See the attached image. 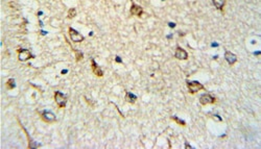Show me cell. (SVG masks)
Listing matches in <instances>:
<instances>
[{"label": "cell", "instance_id": "1", "mask_svg": "<svg viewBox=\"0 0 261 149\" xmlns=\"http://www.w3.org/2000/svg\"><path fill=\"white\" fill-rule=\"evenodd\" d=\"M187 87H188V90L191 94H195L197 92L204 90V85L200 84V82L193 80V81H187Z\"/></svg>", "mask_w": 261, "mask_h": 149}, {"label": "cell", "instance_id": "2", "mask_svg": "<svg viewBox=\"0 0 261 149\" xmlns=\"http://www.w3.org/2000/svg\"><path fill=\"white\" fill-rule=\"evenodd\" d=\"M55 100H56V104H58L60 107H65L66 106L67 97H66V95L61 93V92L56 91V93H55Z\"/></svg>", "mask_w": 261, "mask_h": 149}, {"label": "cell", "instance_id": "3", "mask_svg": "<svg viewBox=\"0 0 261 149\" xmlns=\"http://www.w3.org/2000/svg\"><path fill=\"white\" fill-rule=\"evenodd\" d=\"M69 36H70V39L72 40V42L74 43H81L84 41V36H82L77 30L73 29L72 27L69 28Z\"/></svg>", "mask_w": 261, "mask_h": 149}, {"label": "cell", "instance_id": "4", "mask_svg": "<svg viewBox=\"0 0 261 149\" xmlns=\"http://www.w3.org/2000/svg\"><path fill=\"white\" fill-rule=\"evenodd\" d=\"M215 97L212 96L211 94H203L200 97V102L202 105H207V104H213L215 103Z\"/></svg>", "mask_w": 261, "mask_h": 149}, {"label": "cell", "instance_id": "5", "mask_svg": "<svg viewBox=\"0 0 261 149\" xmlns=\"http://www.w3.org/2000/svg\"><path fill=\"white\" fill-rule=\"evenodd\" d=\"M18 59H20L21 62H25V61H28L29 59H33V54H31V52L27 49H19L18 50Z\"/></svg>", "mask_w": 261, "mask_h": 149}, {"label": "cell", "instance_id": "6", "mask_svg": "<svg viewBox=\"0 0 261 149\" xmlns=\"http://www.w3.org/2000/svg\"><path fill=\"white\" fill-rule=\"evenodd\" d=\"M41 116H42V119L44 121L47 123H52L56 120V117L55 114L49 112V110H44V112L41 114Z\"/></svg>", "mask_w": 261, "mask_h": 149}, {"label": "cell", "instance_id": "7", "mask_svg": "<svg viewBox=\"0 0 261 149\" xmlns=\"http://www.w3.org/2000/svg\"><path fill=\"white\" fill-rule=\"evenodd\" d=\"M174 56H176V59L183 61V59H188V53L186 52V50H184L183 48H181V47H177L176 53H174Z\"/></svg>", "mask_w": 261, "mask_h": 149}, {"label": "cell", "instance_id": "8", "mask_svg": "<svg viewBox=\"0 0 261 149\" xmlns=\"http://www.w3.org/2000/svg\"><path fill=\"white\" fill-rule=\"evenodd\" d=\"M225 59H226V61H227L229 63V65H234L235 63L237 62V56L234 54V53H232L231 51H226L225 52Z\"/></svg>", "mask_w": 261, "mask_h": 149}, {"label": "cell", "instance_id": "9", "mask_svg": "<svg viewBox=\"0 0 261 149\" xmlns=\"http://www.w3.org/2000/svg\"><path fill=\"white\" fill-rule=\"evenodd\" d=\"M91 65H92V71H93L94 75L98 76V77H101V76L104 75V71L101 70L100 67L96 64V62H95L94 59L91 61Z\"/></svg>", "mask_w": 261, "mask_h": 149}, {"label": "cell", "instance_id": "10", "mask_svg": "<svg viewBox=\"0 0 261 149\" xmlns=\"http://www.w3.org/2000/svg\"><path fill=\"white\" fill-rule=\"evenodd\" d=\"M130 14L133 16H137V17H141L143 14V8L140 5L133 4L130 8Z\"/></svg>", "mask_w": 261, "mask_h": 149}, {"label": "cell", "instance_id": "11", "mask_svg": "<svg viewBox=\"0 0 261 149\" xmlns=\"http://www.w3.org/2000/svg\"><path fill=\"white\" fill-rule=\"evenodd\" d=\"M125 100L128 101V102H130V103H134L137 100V96H136V95H134L133 93H130V92H126Z\"/></svg>", "mask_w": 261, "mask_h": 149}, {"label": "cell", "instance_id": "12", "mask_svg": "<svg viewBox=\"0 0 261 149\" xmlns=\"http://www.w3.org/2000/svg\"><path fill=\"white\" fill-rule=\"evenodd\" d=\"M213 4L217 9H222L226 4V0H213Z\"/></svg>", "mask_w": 261, "mask_h": 149}, {"label": "cell", "instance_id": "13", "mask_svg": "<svg viewBox=\"0 0 261 149\" xmlns=\"http://www.w3.org/2000/svg\"><path fill=\"white\" fill-rule=\"evenodd\" d=\"M6 87H8V90H13L15 87H16V85H15V80L13 78L11 79H8V82H6Z\"/></svg>", "mask_w": 261, "mask_h": 149}, {"label": "cell", "instance_id": "14", "mask_svg": "<svg viewBox=\"0 0 261 149\" xmlns=\"http://www.w3.org/2000/svg\"><path fill=\"white\" fill-rule=\"evenodd\" d=\"M76 16V9L75 8H70L68 11V18L72 19Z\"/></svg>", "mask_w": 261, "mask_h": 149}, {"label": "cell", "instance_id": "15", "mask_svg": "<svg viewBox=\"0 0 261 149\" xmlns=\"http://www.w3.org/2000/svg\"><path fill=\"white\" fill-rule=\"evenodd\" d=\"M173 119L174 121H176L177 123H179V124H180L181 126H185V125H186L185 121H183V120H181L180 118H178V117H176V116H173Z\"/></svg>", "mask_w": 261, "mask_h": 149}, {"label": "cell", "instance_id": "16", "mask_svg": "<svg viewBox=\"0 0 261 149\" xmlns=\"http://www.w3.org/2000/svg\"><path fill=\"white\" fill-rule=\"evenodd\" d=\"M74 51L76 53V61H81V59H83V53L79 52L78 50H74Z\"/></svg>", "mask_w": 261, "mask_h": 149}, {"label": "cell", "instance_id": "17", "mask_svg": "<svg viewBox=\"0 0 261 149\" xmlns=\"http://www.w3.org/2000/svg\"><path fill=\"white\" fill-rule=\"evenodd\" d=\"M116 62H118V63H122V61L120 59L119 56H116Z\"/></svg>", "mask_w": 261, "mask_h": 149}, {"label": "cell", "instance_id": "18", "mask_svg": "<svg viewBox=\"0 0 261 149\" xmlns=\"http://www.w3.org/2000/svg\"><path fill=\"white\" fill-rule=\"evenodd\" d=\"M169 26H170L171 28H173L174 26H176V24H174V23H169Z\"/></svg>", "mask_w": 261, "mask_h": 149}]
</instances>
